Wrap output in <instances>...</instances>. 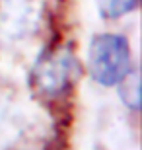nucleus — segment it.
<instances>
[{"label": "nucleus", "mask_w": 142, "mask_h": 150, "mask_svg": "<svg viewBox=\"0 0 142 150\" xmlns=\"http://www.w3.org/2000/svg\"><path fill=\"white\" fill-rule=\"evenodd\" d=\"M80 76V62L68 49L41 57L31 70V86L45 98H59Z\"/></svg>", "instance_id": "nucleus-2"}, {"label": "nucleus", "mask_w": 142, "mask_h": 150, "mask_svg": "<svg viewBox=\"0 0 142 150\" xmlns=\"http://www.w3.org/2000/svg\"><path fill=\"white\" fill-rule=\"evenodd\" d=\"M131 68V45L125 35L101 33L92 39L88 49V70L99 86H117Z\"/></svg>", "instance_id": "nucleus-1"}, {"label": "nucleus", "mask_w": 142, "mask_h": 150, "mask_svg": "<svg viewBox=\"0 0 142 150\" xmlns=\"http://www.w3.org/2000/svg\"><path fill=\"white\" fill-rule=\"evenodd\" d=\"M121 100L129 109L138 111L140 109V74L136 68H131L119 82Z\"/></svg>", "instance_id": "nucleus-5"}, {"label": "nucleus", "mask_w": 142, "mask_h": 150, "mask_svg": "<svg viewBox=\"0 0 142 150\" xmlns=\"http://www.w3.org/2000/svg\"><path fill=\"white\" fill-rule=\"evenodd\" d=\"M39 12L31 0H0V41L16 43L37 31Z\"/></svg>", "instance_id": "nucleus-3"}, {"label": "nucleus", "mask_w": 142, "mask_h": 150, "mask_svg": "<svg viewBox=\"0 0 142 150\" xmlns=\"http://www.w3.org/2000/svg\"><path fill=\"white\" fill-rule=\"evenodd\" d=\"M138 0H97V10L105 20H117L136 10Z\"/></svg>", "instance_id": "nucleus-6"}, {"label": "nucleus", "mask_w": 142, "mask_h": 150, "mask_svg": "<svg viewBox=\"0 0 142 150\" xmlns=\"http://www.w3.org/2000/svg\"><path fill=\"white\" fill-rule=\"evenodd\" d=\"M25 133V115L12 101L0 98V150L10 148Z\"/></svg>", "instance_id": "nucleus-4"}]
</instances>
